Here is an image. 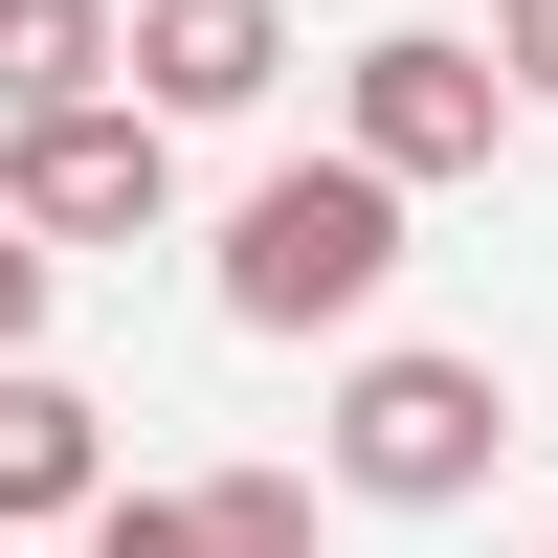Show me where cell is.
Segmentation results:
<instances>
[{"mask_svg":"<svg viewBox=\"0 0 558 558\" xmlns=\"http://www.w3.org/2000/svg\"><path fill=\"white\" fill-rule=\"evenodd\" d=\"M402 291V179L380 157H291L223 202V336H357Z\"/></svg>","mask_w":558,"mask_h":558,"instance_id":"obj_1","label":"cell"},{"mask_svg":"<svg viewBox=\"0 0 558 558\" xmlns=\"http://www.w3.org/2000/svg\"><path fill=\"white\" fill-rule=\"evenodd\" d=\"M492 447H514L492 357H425V336H380V357L336 380V492H357V514H470V492H492Z\"/></svg>","mask_w":558,"mask_h":558,"instance_id":"obj_2","label":"cell"},{"mask_svg":"<svg viewBox=\"0 0 558 558\" xmlns=\"http://www.w3.org/2000/svg\"><path fill=\"white\" fill-rule=\"evenodd\" d=\"M492 134H514V68H492L470 23H380L336 68V157H380L402 202H425V179H492Z\"/></svg>","mask_w":558,"mask_h":558,"instance_id":"obj_3","label":"cell"},{"mask_svg":"<svg viewBox=\"0 0 558 558\" xmlns=\"http://www.w3.org/2000/svg\"><path fill=\"white\" fill-rule=\"evenodd\" d=\"M0 202H23L45 246H157V202H179V112H134V89H89V112L0 134Z\"/></svg>","mask_w":558,"mask_h":558,"instance_id":"obj_4","label":"cell"},{"mask_svg":"<svg viewBox=\"0 0 558 558\" xmlns=\"http://www.w3.org/2000/svg\"><path fill=\"white\" fill-rule=\"evenodd\" d=\"M291 23L268 0H134V112H268Z\"/></svg>","mask_w":558,"mask_h":558,"instance_id":"obj_5","label":"cell"},{"mask_svg":"<svg viewBox=\"0 0 558 558\" xmlns=\"http://www.w3.org/2000/svg\"><path fill=\"white\" fill-rule=\"evenodd\" d=\"M45 514H112V402L89 380H0V536H45Z\"/></svg>","mask_w":558,"mask_h":558,"instance_id":"obj_6","label":"cell"},{"mask_svg":"<svg viewBox=\"0 0 558 558\" xmlns=\"http://www.w3.org/2000/svg\"><path fill=\"white\" fill-rule=\"evenodd\" d=\"M89 89H134V0H0V134L89 112Z\"/></svg>","mask_w":558,"mask_h":558,"instance_id":"obj_7","label":"cell"},{"mask_svg":"<svg viewBox=\"0 0 558 558\" xmlns=\"http://www.w3.org/2000/svg\"><path fill=\"white\" fill-rule=\"evenodd\" d=\"M202 536H223V558H313V492H291V470H223Z\"/></svg>","mask_w":558,"mask_h":558,"instance_id":"obj_8","label":"cell"},{"mask_svg":"<svg viewBox=\"0 0 558 558\" xmlns=\"http://www.w3.org/2000/svg\"><path fill=\"white\" fill-rule=\"evenodd\" d=\"M89 558H223V536H202V492H112V514H89Z\"/></svg>","mask_w":558,"mask_h":558,"instance_id":"obj_9","label":"cell"},{"mask_svg":"<svg viewBox=\"0 0 558 558\" xmlns=\"http://www.w3.org/2000/svg\"><path fill=\"white\" fill-rule=\"evenodd\" d=\"M23 357H45V223L0 202V380H23Z\"/></svg>","mask_w":558,"mask_h":558,"instance_id":"obj_10","label":"cell"},{"mask_svg":"<svg viewBox=\"0 0 558 558\" xmlns=\"http://www.w3.org/2000/svg\"><path fill=\"white\" fill-rule=\"evenodd\" d=\"M492 68H514V112H558V0H492Z\"/></svg>","mask_w":558,"mask_h":558,"instance_id":"obj_11","label":"cell"},{"mask_svg":"<svg viewBox=\"0 0 558 558\" xmlns=\"http://www.w3.org/2000/svg\"><path fill=\"white\" fill-rule=\"evenodd\" d=\"M0 558H23V536H0Z\"/></svg>","mask_w":558,"mask_h":558,"instance_id":"obj_12","label":"cell"},{"mask_svg":"<svg viewBox=\"0 0 558 558\" xmlns=\"http://www.w3.org/2000/svg\"><path fill=\"white\" fill-rule=\"evenodd\" d=\"M536 558H558V536H536Z\"/></svg>","mask_w":558,"mask_h":558,"instance_id":"obj_13","label":"cell"}]
</instances>
